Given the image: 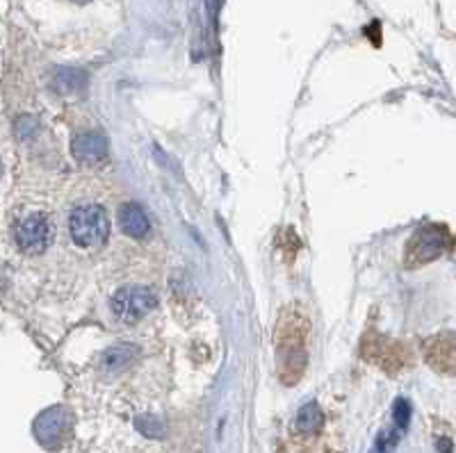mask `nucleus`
I'll list each match as a JSON object with an SVG mask.
<instances>
[{
    "label": "nucleus",
    "instance_id": "nucleus-1",
    "mask_svg": "<svg viewBox=\"0 0 456 453\" xmlns=\"http://www.w3.org/2000/svg\"><path fill=\"white\" fill-rule=\"evenodd\" d=\"M69 235L76 247L87 251L103 247L110 235V222L103 207L92 203L76 207L69 216Z\"/></svg>",
    "mask_w": 456,
    "mask_h": 453
},
{
    "label": "nucleus",
    "instance_id": "nucleus-2",
    "mask_svg": "<svg viewBox=\"0 0 456 453\" xmlns=\"http://www.w3.org/2000/svg\"><path fill=\"white\" fill-rule=\"evenodd\" d=\"M158 305V296L153 289L149 287H124L112 296L114 317L124 324H137L149 312H153Z\"/></svg>",
    "mask_w": 456,
    "mask_h": 453
},
{
    "label": "nucleus",
    "instance_id": "nucleus-3",
    "mask_svg": "<svg viewBox=\"0 0 456 453\" xmlns=\"http://www.w3.org/2000/svg\"><path fill=\"white\" fill-rule=\"evenodd\" d=\"M16 247L21 248L28 255H39L46 251L53 242V226L44 214L26 216L16 226Z\"/></svg>",
    "mask_w": 456,
    "mask_h": 453
},
{
    "label": "nucleus",
    "instance_id": "nucleus-4",
    "mask_svg": "<svg viewBox=\"0 0 456 453\" xmlns=\"http://www.w3.org/2000/svg\"><path fill=\"white\" fill-rule=\"evenodd\" d=\"M445 232L441 228H420L415 232L413 239L409 242V255L406 263L409 264H425L443 255L445 251Z\"/></svg>",
    "mask_w": 456,
    "mask_h": 453
},
{
    "label": "nucleus",
    "instance_id": "nucleus-5",
    "mask_svg": "<svg viewBox=\"0 0 456 453\" xmlns=\"http://www.w3.org/2000/svg\"><path fill=\"white\" fill-rule=\"evenodd\" d=\"M69 417L64 410H57V408H51L42 415V417L37 419L35 424V433L39 442L46 444V447H53L57 444V440L62 438L64 431H67Z\"/></svg>",
    "mask_w": 456,
    "mask_h": 453
},
{
    "label": "nucleus",
    "instance_id": "nucleus-6",
    "mask_svg": "<svg viewBox=\"0 0 456 453\" xmlns=\"http://www.w3.org/2000/svg\"><path fill=\"white\" fill-rule=\"evenodd\" d=\"M105 153H108V144L101 134L85 133L73 140V155L85 165H96L103 160Z\"/></svg>",
    "mask_w": 456,
    "mask_h": 453
},
{
    "label": "nucleus",
    "instance_id": "nucleus-7",
    "mask_svg": "<svg viewBox=\"0 0 456 453\" xmlns=\"http://www.w3.org/2000/svg\"><path fill=\"white\" fill-rule=\"evenodd\" d=\"M119 226L128 238H135V239L144 238L146 232L151 231L149 216L144 214V210H142L137 203H126V206H121Z\"/></svg>",
    "mask_w": 456,
    "mask_h": 453
},
{
    "label": "nucleus",
    "instance_id": "nucleus-8",
    "mask_svg": "<svg viewBox=\"0 0 456 453\" xmlns=\"http://www.w3.org/2000/svg\"><path fill=\"white\" fill-rule=\"evenodd\" d=\"M322 422H324V417H322V410L317 408V403H306L297 415L295 424L301 433H315L322 426Z\"/></svg>",
    "mask_w": 456,
    "mask_h": 453
},
{
    "label": "nucleus",
    "instance_id": "nucleus-9",
    "mask_svg": "<svg viewBox=\"0 0 456 453\" xmlns=\"http://www.w3.org/2000/svg\"><path fill=\"white\" fill-rule=\"evenodd\" d=\"M409 419H411V403L406 401V399H397V403H395V424H397V428L409 426Z\"/></svg>",
    "mask_w": 456,
    "mask_h": 453
},
{
    "label": "nucleus",
    "instance_id": "nucleus-10",
    "mask_svg": "<svg viewBox=\"0 0 456 453\" xmlns=\"http://www.w3.org/2000/svg\"><path fill=\"white\" fill-rule=\"evenodd\" d=\"M399 442V431H388V433H384V435H381V438H379V451H393V447L395 444Z\"/></svg>",
    "mask_w": 456,
    "mask_h": 453
}]
</instances>
